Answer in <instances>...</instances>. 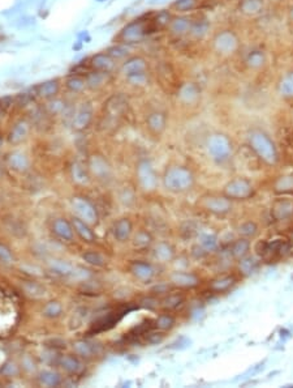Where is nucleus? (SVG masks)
I'll return each mask as SVG.
<instances>
[{"mask_svg":"<svg viewBox=\"0 0 293 388\" xmlns=\"http://www.w3.org/2000/svg\"><path fill=\"white\" fill-rule=\"evenodd\" d=\"M50 265H51V269L54 272L61 275V276H73L76 273L75 268L63 260H52Z\"/></svg>","mask_w":293,"mask_h":388,"instance_id":"45","label":"nucleus"},{"mask_svg":"<svg viewBox=\"0 0 293 388\" xmlns=\"http://www.w3.org/2000/svg\"><path fill=\"white\" fill-rule=\"evenodd\" d=\"M162 340H163V335H160V333H150V335H149V339H147V341H149L150 344H158V343H160Z\"/></svg>","mask_w":293,"mask_h":388,"instance_id":"55","label":"nucleus"},{"mask_svg":"<svg viewBox=\"0 0 293 388\" xmlns=\"http://www.w3.org/2000/svg\"><path fill=\"white\" fill-rule=\"evenodd\" d=\"M266 63V55L262 50H253L246 56V65L252 69L262 68Z\"/></svg>","mask_w":293,"mask_h":388,"instance_id":"36","label":"nucleus"},{"mask_svg":"<svg viewBox=\"0 0 293 388\" xmlns=\"http://www.w3.org/2000/svg\"><path fill=\"white\" fill-rule=\"evenodd\" d=\"M97 1H99V3H102V1H106V0H97Z\"/></svg>","mask_w":293,"mask_h":388,"instance_id":"59","label":"nucleus"},{"mask_svg":"<svg viewBox=\"0 0 293 388\" xmlns=\"http://www.w3.org/2000/svg\"><path fill=\"white\" fill-rule=\"evenodd\" d=\"M287 251H289V246L280 239L271 240V242L263 240V242H258L257 246H255L257 255L267 263L275 260L277 256L285 255Z\"/></svg>","mask_w":293,"mask_h":388,"instance_id":"6","label":"nucleus"},{"mask_svg":"<svg viewBox=\"0 0 293 388\" xmlns=\"http://www.w3.org/2000/svg\"><path fill=\"white\" fill-rule=\"evenodd\" d=\"M201 205L206 209L207 212L213 213L215 216H224L231 212L232 209V200L224 196H206L201 201Z\"/></svg>","mask_w":293,"mask_h":388,"instance_id":"10","label":"nucleus"},{"mask_svg":"<svg viewBox=\"0 0 293 388\" xmlns=\"http://www.w3.org/2000/svg\"><path fill=\"white\" fill-rule=\"evenodd\" d=\"M271 1H280V0H271Z\"/></svg>","mask_w":293,"mask_h":388,"instance_id":"60","label":"nucleus"},{"mask_svg":"<svg viewBox=\"0 0 293 388\" xmlns=\"http://www.w3.org/2000/svg\"><path fill=\"white\" fill-rule=\"evenodd\" d=\"M151 242H153V237H151L147 232H143V230L137 233L135 236V239H133L135 247L139 248V250L147 248L151 244Z\"/></svg>","mask_w":293,"mask_h":388,"instance_id":"47","label":"nucleus"},{"mask_svg":"<svg viewBox=\"0 0 293 388\" xmlns=\"http://www.w3.org/2000/svg\"><path fill=\"white\" fill-rule=\"evenodd\" d=\"M271 215L276 221L288 220L293 216V201L287 199H279L273 203Z\"/></svg>","mask_w":293,"mask_h":388,"instance_id":"21","label":"nucleus"},{"mask_svg":"<svg viewBox=\"0 0 293 388\" xmlns=\"http://www.w3.org/2000/svg\"><path fill=\"white\" fill-rule=\"evenodd\" d=\"M289 19L293 21V7H291V9H289Z\"/></svg>","mask_w":293,"mask_h":388,"instance_id":"57","label":"nucleus"},{"mask_svg":"<svg viewBox=\"0 0 293 388\" xmlns=\"http://www.w3.org/2000/svg\"><path fill=\"white\" fill-rule=\"evenodd\" d=\"M281 96L288 100H293V72L287 73L280 81L279 85Z\"/></svg>","mask_w":293,"mask_h":388,"instance_id":"42","label":"nucleus"},{"mask_svg":"<svg viewBox=\"0 0 293 388\" xmlns=\"http://www.w3.org/2000/svg\"><path fill=\"white\" fill-rule=\"evenodd\" d=\"M63 88L72 94H81L86 90V81L83 73L69 72L63 80Z\"/></svg>","mask_w":293,"mask_h":388,"instance_id":"18","label":"nucleus"},{"mask_svg":"<svg viewBox=\"0 0 293 388\" xmlns=\"http://www.w3.org/2000/svg\"><path fill=\"white\" fill-rule=\"evenodd\" d=\"M93 118H94L93 106H91L90 102H83V104H81L78 108H76L75 116H73L71 126L76 131L82 132L90 126L91 122H93Z\"/></svg>","mask_w":293,"mask_h":388,"instance_id":"12","label":"nucleus"},{"mask_svg":"<svg viewBox=\"0 0 293 388\" xmlns=\"http://www.w3.org/2000/svg\"><path fill=\"white\" fill-rule=\"evenodd\" d=\"M9 166L16 172H26L29 169V158L22 152H13L8 157Z\"/></svg>","mask_w":293,"mask_h":388,"instance_id":"30","label":"nucleus"},{"mask_svg":"<svg viewBox=\"0 0 293 388\" xmlns=\"http://www.w3.org/2000/svg\"><path fill=\"white\" fill-rule=\"evenodd\" d=\"M132 273L142 281L151 280L155 275L154 267L145 261H136L132 264Z\"/></svg>","mask_w":293,"mask_h":388,"instance_id":"26","label":"nucleus"},{"mask_svg":"<svg viewBox=\"0 0 293 388\" xmlns=\"http://www.w3.org/2000/svg\"><path fill=\"white\" fill-rule=\"evenodd\" d=\"M39 382L43 386H47V387H56V386H59L61 383V378H60L58 372L46 370V371L40 372Z\"/></svg>","mask_w":293,"mask_h":388,"instance_id":"44","label":"nucleus"},{"mask_svg":"<svg viewBox=\"0 0 293 388\" xmlns=\"http://www.w3.org/2000/svg\"><path fill=\"white\" fill-rule=\"evenodd\" d=\"M209 28H210L209 21L205 17H201V19L193 20L192 28H190V32L188 36H190L194 40H202L203 37L207 34V32H209Z\"/></svg>","mask_w":293,"mask_h":388,"instance_id":"32","label":"nucleus"},{"mask_svg":"<svg viewBox=\"0 0 293 388\" xmlns=\"http://www.w3.org/2000/svg\"><path fill=\"white\" fill-rule=\"evenodd\" d=\"M72 226L75 229V232L81 237V239H83L85 242H94L95 234L94 232L91 230L87 222L81 220L79 217H75V218L72 220Z\"/></svg>","mask_w":293,"mask_h":388,"instance_id":"27","label":"nucleus"},{"mask_svg":"<svg viewBox=\"0 0 293 388\" xmlns=\"http://www.w3.org/2000/svg\"><path fill=\"white\" fill-rule=\"evenodd\" d=\"M1 143H3V140H1V139H0V145H1Z\"/></svg>","mask_w":293,"mask_h":388,"instance_id":"61","label":"nucleus"},{"mask_svg":"<svg viewBox=\"0 0 293 388\" xmlns=\"http://www.w3.org/2000/svg\"><path fill=\"white\" fill-rule=\"evenodd\" d=\"M73 349L75 352L81 357H85V358H90L91 356H94L95 348L93 346V344L87 343V341H77L75 345H73Z\"/></svg>","mask_w":293,"mask_h":388,"instance_id":"46","label":"nucleus"},{"mask_svg":"<svg viewBox=\"0 0 293 388\" xmlns=\"http://www.w3.org/2000/svg\"><path fill=\"white\" fill-rule=\"evenodd\" d=\"M207 152L213 160L219 164H223L230 158L231 153H232V144L226 135L216 133V135H213L207 141Z\"/></svg>","mask_w":293,"mask_h":388,"instance_id":"4","label":"nucleus"},{"mask_svg":"<svg viewBox=\"0 0 293 388\" xmlns=\"http://www.w3.org/2000/svg\"><path fill=\"white\" fill-rule=\"evenodd\" d=\"M142 306H145V307H149V308H155L156 306H158V301L156 300H153V298H145V300H142Z\"/></svg>","mask_w":293,"mask_h":388,"instance_id":"56","label":"nucleus"},{"mask_svg":"<svg viewBox=\"0 0 293 388\" xmlns=\"http://www.w3.org/2000/svg\"><path fill=\"white\" fill-rule=\"evenodd\" d=\"M0 261L4 264H11L13 263V255L11 250L7 246L0 243Z\"/></svg>","mask_w":293,"mask_h":388,"instance_id":"54","label":"nucleus"},{"mask_svg":"<svg viewBox=\"0 0 293 388\" xmlns=\"http://www.w3.org/2000/svg\"><path fill=\"white\" fill-rule=\"evenodd\" d=\"M238 233L242 238H254L258 234V226L253 221H246L238 228Z\"/></svg>","mask_w":293,"mask_h":388,"instance_id":"48","label":"nucleus"},{"mask_svg":"<svg viewBox=\"0 0 293 388\" xmlns=\"http://www.w3.org/2000/svg\"><path fill=\"white\" fill-rule=\"evenodd\" d=\"M104 51L117 63H121L125 59H128L129 56L133 55L132 54V44L121 43V42H112V44H110Z\"/></svg>","mask_w":293,"mask_h":388,"instance_id":"23","label":"nucleus"},{"mask_svg":"<svg viewBox=\"0 0 293 388\" xmlns=\"http://www.w3.org/2000/svg\"><path fill=\"white\" fill-rule=\"evenodd\" d=\"M199 5V0H175L171 8L178 13H186L194 11Z\"/></svg>","mask_w":293,"mask_h":388,"instance_id":"39","label":"nucleus"},{"mask_svg":"<svg viewBox=\"0 0 293 388\" xmlns=\"http://www.w3.org/2000/svg\"><path fill=\"white\" fill-rule=\"evenodd\" d=\"M137 176H138L139 184L147 191H153L158 186V178L154 172V168L151 166L149 161L139 162L138 168H137Z\"/></svg>","mask_w":293,"mask_h":388,"instance_id":"14","label":"nucleus"},{"mask_svg":"<svg viewBox=\"0 0 293 388\" xmlns=\"http://www.w3.org/2000/svg\"><path fill=\"white\" fill-rule=\"evenodd\" d=\"M174 255H175V251L174 248H172V246L168 243H164V242L159 243L158 246L154 248V256L159 261H162V263L170 261L171 259L174 258Z\"/></svg>","mask_w":293,"mask_h":388,"instance_id":"37","label":"nucleus"},{"mask_svg":"<svg viewBox=\"0 0 293 388\" xmlns=\"http://www.w3.org/2000/svg\"><path fill=\"white\" fill-rule=\"evenodd\" d=\"M0 174H1V172H0Z\"/></svg>","mask_w":293,"mask_h":388,"instance_id":"62","label":"nucleus"},{"mask_svg":"<svg viewBox=\"0 0 293 388\" xmlns=\"http://www.w3.org/2000/svg\"><path fill=\"white\" fill-rule=\"evenodd\" d=\"M117 71L125 79V77L141 75V73H149L150 72V67H149V62H147L145 56L131 55L128 59L120 63Z\"/></svg>","mask_w":293,"mask_h":388,"instance_id":"8","label":"nucleus"},{"mask_svg":"<svg viewBox=\"0 0 293 388\" xmlns=\"http://www.w3.org/2000/svg\"><path fill=\"white\" fill-rule=\"evenodd\" d=\"M171 281L174 282L176 286L180 288H193L197 286L199 282V279L194 273L189 272H175L171 276Z\"/></svg>","mask_w":293,"mask_h":388,"instance_id":"25","label":"nucleus"},{"mask_svg":"<svg viewBox=\"0 0 293 388\" xmlns=\"http://www.w3.org/2000/svg\"><path fill=\"white\" fill-rule=\"evenodd\" d=\"M30 129H32V123L28 119H20L17 123H15V126L11 129V132H9V143H12L15 145L22 143L29 136Z\"/></svg>","mask_w":293,"mask_h":388,"instance_id":"20","label":"nucleus"},{"mask_svg":"<svg viewBox=\"0 0 293 388\" xmlns=\"http://www.w3.org/2000/svg\"><path fill=\"white\" fill-rule=\"evenodd\" d=\"M153 32H156V29L151 22L150 13V16H147V19H145V16L138 17L124 25L123 28L120 29L119 34L116 36L115 42L128 44L138 43Z\"/></svg>","mask_w":293,"mask_h":388,"instance_id":"1","label":"nucleus"},{"mask_svg":"<svg viewBox=\"0 0 293 388\" xmlns=\"http://www.w3.org/2000/svg\"><path fill=\"white\" fill-rule=\"evenodd\" d=\"M73 211L77 213V217L87 222L89 225L95 224L98 221V213L95 211L94 205L83 197H75L72 200Z\"/></svg>","mask_w":293,"mask_h":388,"instance_id":"13","label":"nucleus"},{"mask_svg":"<svg viewBox=\"0 0 293 388\" xmlns=\"http://www.w3.org/2000/svg\"><path fill=\"white\" fill-rule=\"evenodd\" d=\"M87 67H89V69L108 73H115V71H117V68H119L117 62L112 59L106 51L94 52L91 55H87Z\"/></svg>","mask_w":293,"mask_h":388,"instance_id":"9","label":"nucleus"},{"mask_svg":"<svg viewBox=\"0 0 293 388\" xmlns=\"http://www.w3.org/2000/svg\"><path fill=\"white\" fill-rule=\"evenodd\" d=\"M83 76H85V81H86V88L89 90L97 92V90H100L104 86H107V84H110V81L112 79V73L89 69V71L83 73Z\"/></svg>","mask_w":293,"mask_h":388,"instance_id":"15","label":"nucleus"},{"mask_svg":"<svg viewBox=\"0 0 293 388\" xmlns=\"http://www.w3.org/2000/svg\"><path fill=\"white\" fill-rule=\"evenodd\" d=\"M72 176H73L76 183L78 184H87L89 180H90L89 172L85 169V166L82 164H79V162H75L73 166H72Z\"/></svg>","mask_w":293,"mask_h":388,"instance_id":"38","label":"nucleus"},{"mask_svg":"<svg viewBox=\"0 0 293 388\" xmlns=\"http://www.w3.org/2000/svg\"><path fill=\"white\" fill-rule=\"evenodd\" d=\"M238 47V38L232 30L216 33L213 38V48L220 55L234 54Z\"/></svg>","mask_w":293,"mask_h":388,"instance_id":"7","label":"nucleus"},{"mask_svg":"<svg viewBox=\"0 0 293 388\" xmlns=\"http://www.w3.org/2000/svg\"><path fill=\"white\" fill-rule=\"evenodd\" d=\"M224 195L231 200H248L254 195V188L245 178H236L227 183Z\"/></svg>","mask_w":293,"mask_h":388,"instance_id":"5","label":"nucleus"},{"mask_svg":"<svg viewBox=\"0 0 293 388\" xmlns=\"http://www.w3.org/2000/svg\"><path fill=\"white\" fill-rule=\"evenodd\" d=\"M59 365L69 374H79L82 371V364L73 356H61L59 358Z\"/></svg>","mask_w":293,"mask_h":388,"instance_id":"34","label":"nucleus"},{"mask_svg":"<svg viewBox=\"0 0 293 388\" xmlns=\"http://www.w3.org/2000/svg\"><path fill=\"white\" fill-rule=\"evenodd\" d=\"M172 13L168 9H160L158 12L151 13V22L154 25V28L158 30H164L168 28L171 20H172Z\"/></svg>","mask_w":293,"mask_h":388,"instance_id":"29","label":"nucleus"},{"mask_svg":"<svg viewBox=\"0 0 293 388\" xmlns=\"http://www.w3.org/2000/svg\"><path fill=\"white\" fill-rule=\"evenodd\" d=\"M146 126L151 133L162 135L167 128V114L159 110L151 111L146 118Z\"/></svg>","mask_w":293,"mask_h":388,"instance_id":"19","label":"nucleus"},{"mask_svg":"<svg viewBox=\"0 0 293 388\" xmlns=\"http://www.w3.org/2000/svg\"><path fill=\"white\" fill-rule=\"evenodd\" d=\"M238 268H240V272H241L244 276H249V275H252V273L255 271V268H257V260L249 255L244 256V258L240 259V261H238Z\"/></svg>","mask_w":293,"mask_h":388,"instance_id":"43","label":"nucleus"},{"mask_svg":"<svg viewBox=\"0 0 293 388\" xmlns=\"http://www.w3.org/2000/svg\"><path fill=\"white\" fill-rule=\"evenodd\" d=\"M155 325L160 331H170L171 328H174L175 319L171 315H168V314H163V315H160L156 319Z\"/></svg>","mask_w":293,"mask_h":388,"instance_id":"52","label":"nucleus"},{"mask_svg":"<svg viewBox=\"0 0 293 388\" xmlns=\"http://www.w3.org/2000/svg\"><path fill=\"white\" fill-rule=\"evenodd\" d=\"M61 89H63V80L59 77H55V79H48V80H44L39 84H37L34 88H32V90L36 94V97H39V98L47 101L50 98L59 96Z\"/></svg>","mask_w":293,"mask_h":388,"instance_id":"11","label":"nucleus"},{"mask_svg":"<svg viewBox=\"0 0 293 388\" xmlns=\"http://www.w3.org/2000/svg\"><path fill=\"white\" fill-rule=\"evenodd\" d=\"M249 145L254 154L266 165H275L277 161V151L273 141L267 133L259 129H253L249 133Z\"/></svg>","mask_w":293,"mask_h":388,"instance_id":"2","label":"nucleus"},{"mask_svg":"<svg viewBox=\"0 0 293 388\" xmlns=\"http://www.w3.org/2000/svg\"><path fill=\"white\" fill-rule=\"evenodd\" d=\"M184 302V297L180 294H171L162 301V307L166 310H175Z\"/></svg>","mask_w":293,"mask_h":388,"instance_id":"51","label":"nucleus"},{"mask_svg":"<svg viewBox=\"0 0 293 388\" xmlns=\"http://www.w3.org/2000/svg\"><path fill=\"white\" fill-rule=\"evenodd\" d=\"M52 230H54V233L59 238H61L64 240H68V242L73 239V237H75V229H73L71 222H68L64 218H58V220L54 221Z\"/></svg>","mask_w":293,"mask_h":388,"instance_id":"24","label":"nucleus"},{"mask_svg":"<svg viewBox=\"0 0 293 388\" xmlns=\"http://www.w3.org/2000/svg\"><path fill=\"white\" fill-rule=\"evenodd\" d=\"M82 258H83V260L86 261V263H89V264H91V265H94V267H103L104 263H106L104 258L100 255L99 252L87 251L83 254Z\"/></svg>","mask_w":293,"mask_h":388,"instance_id":"49","label":"nucleus"},{"mask_svg":"<svg viewBox=\"0 0 293 388\" xmlns=\"http://www.w3.org/2000/svg\"><path fill=\"white\" fill-rule=\"evenodd\" d=\"M61 311H63V307L59 302H48L43 308V315L47 318H58Z\"/></svg>","mask_w":293,"mask_h":388,"instance_id":"53","label":"nucleus"},{"mask_svg":"<svg viewBox=\"0 0 293 388\" xmlns=\"http://www.w3.org/2000/svg\"><path fill=\"white\" fill-rule=\"evenodd\" d=\"M275 190L277 192H289L293 191V175L281 176L275 182Z\"/></svg>","mask_w":293,"mask_h":388,"instance_id":"50","label":"nucleus"},{"mask_svg":"<svg viewBox=\"0 0 293 388\" xmlns=\"http://www.w3.org/2000/svg\"><path fill=\"white\" fill-rule=\"evenodd\" d=\"M89 169L97 178L99 179H107L111 175V169L107 161L102 156H93L89 161Z\"/></svg>","mask_w":293,"mask_h":388,"instance_id":"22","label":"nucleus"},{"mask_svg":"<svg viewBox=\"0 0 293 388\" xmlns=\"http://www.w3.org/2000/svg\"><path fill=\"white\" fill-rule=\"evenodd\" d=\"M192 22L193 20L188 16H174L172 20H171L170 25H168V33L171 36L176 37V38H181L184 36H188L190 32V28H192Z\"/></svg>","mask_w":293,"mask_h":388,"instance_id":"16","label":"nucleus"},{"mask_svg":"<svg viewBox=\"0 0 293 388\" xmlns=\"http://www.w3.org/2000/svg\"><path fill=\"white\" fill-rule=\"evenodd\" d=\"M177 97L178 100L181 101L184 105L192 106V105H195L199 101L201 90H199V86L197 84H194V83H185V84L178 86Z\"/></svg>","mask_w":293,"mask_h":388,"instance_id":"17","label":"nucleus"},{"mask_svg":"<svg viewBox=\"0 0 293 388\" xmlns=\"http://www.w3.org/2000/svg\"><path fill=\"white\" fill-rule=\"evenodd\" d=\"M67 106H68L67 101L64 100L63 97L58 96L47 100V102L44 105V110H46V112H47L48 115L61 116V114H63L64 110L67 108Z\"/></svg>","mask_w":293,"mask_h":388,"instance_id":"28","label":"nucleus"},{"mask_svg":"<svg viewBox=\"0 0 293 388\" xmlns=\"http://www.w3.org/2000/svg\"><path fill=\"white\" fill-rule=\"evenodd\" d=\"M167 190L172 192H185L192 188L194 183L193 174L190 170L182 166H175L168 169L163 178Z\"/></svg>","mask_w":293,"mask_h":388,"instance_id":"3","label":"nucleus"},{"mask_svg":"<svg viewBox=\"0 0 293 388\" xmlns=\"http://www.w3.org/2000/svg\"><path fill=\"white\" fill-rule=\"evenodd\" d=\"M132 234V222L128 218H121L114 226V236L120 242H125L129 239Z\"/></svg>","mask_w":293,"mask_h":388,"instance_id":"31","label":"nucleus"},{"mask_svg":"<svg viewBox=\"0 0 293 388\" xmlns=\"http://www.w3.org/2000/svg\"><path fill=\"white\" fill-rule=\"evenodd\" d=\"M198 246H201L206 252L214 251L218 247V238L211 233H202L198 237Z\"/></svg>","mask_w":293,"mask_h":388,"instance_id":"40","label":"nucleus"},{"mask_svg":"<svg viewBox=\"0 0 293 388\" xmlns=\"http://www.w3.org/2000/svg\"><path fill=\"white\" fill-rule=\"evenodd\" d=\"M250 251V242L248 238H240V239L234 240L232 246H231V255L234 256V259H242L244 256L249 255Z\"/></svg>","mask_w":293,"mask_h":388,"instance_id":"33","label":"nucleus"},{"mask_svg":"<svg viewBox=\"0 0 293 388\" xmlns=\"http://www.w3.org/2000/svg\"><path fill=\"white\" fill-rule=\"evenodd\" d=\"M234 284V276H222L215 279L213 282L210 284V288L214 292H226L230 288H232Z\"/></svg>","mask_w":293,"mask_h":388,"instance_id":"41","label":"nucleus"},{"mask_svg":"<svg viewBox=\"0 0 293 388\" xmlns=\"http://www.w3.org/2000/svg\"><path fill=\"white\" fill-rule=\"evenodd\" d=\"M3 111H4V108L1 106V104H0V118H1V115H3Z\"/></svg>","mask_w":293,"mask_h":388,"instance_id":"58","label":"nucleus"},{"mask_svg":"<svg viewBox=\"0 0 293 388\" xmlns=\"http://www.w3.org/2000/svg\"><path fill=\"white\" fill-rule=\"evenodd\" d=\"M263 9V0H241L240 1V11L244 15L254 16Z\"/></svg>","mask_w":293,"mask_h":388,"instance_id":"35","label":"nucleus"}]
</instances>
